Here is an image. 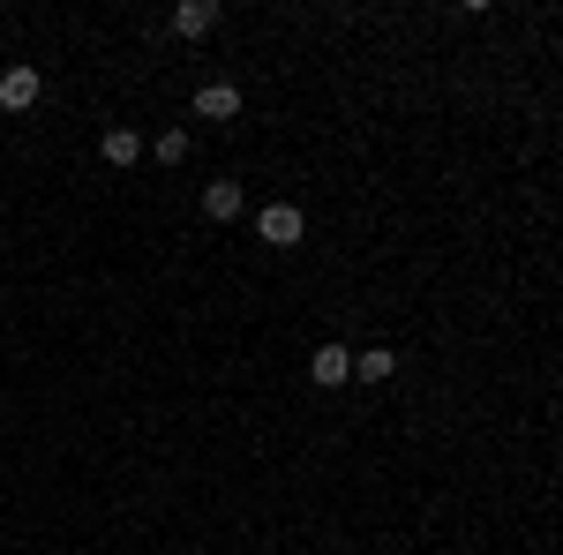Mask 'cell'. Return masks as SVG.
<instances>
[{
	"mask_svg": "<svg viewBox=\"0 0 563 555\" xmlns=\"http://www.w3.org/2000/svg\"><path fill=\"white\" fill-rule=\"evenodd\" d=\"M166 23H174V38H203V31L218 23V0H180Z\"/></svg>",
	"mask_w": 563,
	"mask_h": 555,
	"instance_id": "8992f818",
	"label": "cell"
},
{
	"mask_svg": "<svg viewBox=\"0 0 563 555\" xmlns=\"http://www.w3.org/2000/svg\"><path fill=\"white\" fill-rule=\"evenodd\" d=\"M308 376H316L323 390L353 384V345H316V353H308Z\"/></svg>",
	"mask_w": 563,
	"mask_h": 555,
	"instance_id": "3957f363",
	"label": "cell"
},
{
	"mask_svg": "<svg viewBox=\"0 0 563 555\" xmlns=\"http://www.w3.org/2000/svg\"><path fill=\"white\" fill-rule=\"evenodd\" d=\"M353 376H361V384H390V376H398V353H390V345H368V353H353Z\"/></svg>",
	"mask_w": 563,
	"mask_h": 555,
	"instance_id": "ba28073f",
	"label": "cell"
},
{
	"mask_svg": "<svg viewBox=\"0 0 563 555\" xmlns=\"http://www.w3.org/2000/svg\"><path fill=\"white\" fill-rule=\"evenodd\" d=\"M301 233H308L301 203H263L256 211V241H271V248H301Z\"/></svg>",
	"mask_w": 563,
	"mask_h": 555,
	"instance_id": "6da1fadb",
	"label": "cell"
},
{
	"mask_svg": "<svg viewBox=\"0 0 563 555\" xmlns=\"http://www.w3.org/2000/svg\"><path fill=\"white\" fill-rule=\"evenodd\" d=\"M98 158H106V166H121V173H129L135 158H143V135H135V129H106V135H98Z\"/></svg>",
	"mask_w": 563,
	"mask_h": 555,
	"instance_id": "52a82bcc",
	"label": "cell"
},
{
	"mask_svg": "<svg viewBox=\"0 0 563 555\" xmlns=\"http://www.w3.org/2000/svg\"><path fill=\"white\" fill-rule=\"evenodd\" d=\"M151 158H158V166H180V158H188V129H166L151 143Z\"/></svg>",
	"mask_w": 563,
	"mask_h": 555,
	"instance_id": "9c48e42d",
	"label": "cell"
},
{
	"mask_svg": "<svg viewBox=\"0 0 563 555\" xmlns=\"http://www.w3.org/2000/svg\"><path fill=\"white\" fill-rule=\"evenodd\" d=\"M38 90H45V76L31 68V60L0 68V113H31V106H38Z\"/></svg>",
	"mask_w": 563,
	"mask_h": 555,
	"instance_id": "7a4b0ae2",
	"label": "cell"
},
{
	"mask_svg": "<svg viewBox=\"0 0 563 555\" xmlns=\"http://www.w3.org/2000/svg\"><path fill=\"white\" fill-rule=\"evenodd\" d=\"M241 211H249V196H241V180H211V188H203V218H218V225H233Z\"/></svg>",
	"mask_w": 563,
	"mask_h": 555,
	"instance_id": "5b68a950",
	"label": "cell"
},
{
	"mask_svg": "<svg viewBox=\"0 0 563 555\" xmlns=\"http://www.w3.org/2000/svg\"><path fill=\"white\" fill-rule=\"evenodd\" d=\"M241 113V84H203L196 90V121H233Z\"/></svg>",
	"mask_w": 563,
	"mask_h": 555,
	"instance_id": "277c9868",
	"label": "cell"
}]
</instances>
